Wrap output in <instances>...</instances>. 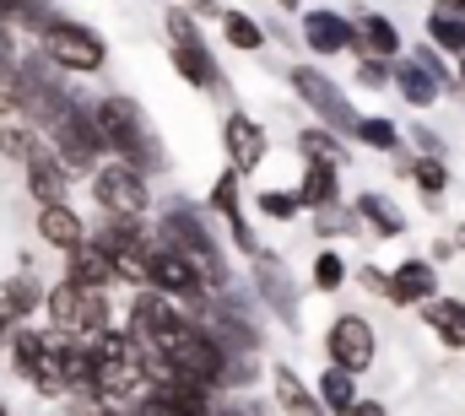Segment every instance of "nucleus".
<instances>
[{"instance_id": "obj_1", "label": "nucleus", "mask_w": 465, "mask_h": 416, "mask_svg": "<svg viewBox=\"0 0 465 416\" xmlns=\"http://www.w3.org/2000/svg\"><path fill=\"white\" fill-rule=\"evenodd\" d=\"M93 124H98V135H104V152H114L119 163H130V168H141V173H157V168L168 163L163 146H157V130L146 124V114L130 104L124 93L98 98V104H93Z\"/></svg>"}, {"instance_id": "obj_2", "label": "nucleus", "mask_w": 465, "mask_h": 416, "mask_svg": "<svg viewBox=\"0 0 465 416\" xmlns=\"http://www.w3.org/2000/svg\"><path fill=\"white\" fill-rule=\"evenodd\" d=\"M76 104L71 87L60 82V65L44 54H16V114H27L33 130H49L65 108Z\"/></svg>"}, {"instance_id": "obj_3", "label": "nucleus", "mask_w": 465, "mask_h": 416, "mask_svg": "<svg viewBox=\"0 0 465 416\" xmlns=\"http://www.w3.org/2000/svg\"><path fill=\"white\" fill-rule=\"evenodd\" d=\"M38 54H44V60H54L60 71L93 76V71H104V60H109V44H104V38L87 27V22L49 16V22L38 27Z\"/></svg>"}, {"instance_id": "obj_4", "label": "nucleus", "mask_w": 465, "mask_h": 416, "mask_svg": "<svg viewBox=\"0 0 465 416\" xmlns=\"http://www.w3.org/2000/svg\"><path fill=\"white\" fill-rule=\"evenodd\" d=\"M163 243H173L190 265H195V276L206 282V287H228V260H223V249H217V238H212V227L195 216L190 206H173L163 216Z\"/></svg>"}, {"instance_id": "obj_5", "label": "nucleus", "mask_w": 465, "mask_h": 416, "mask_svg": "<svg viewBox=\"0 0 465 416\" xmlns=\"http://www.w3.org/2000/svg\"><path fill=\"white\" fill-rule=\"evenodd\" d=\"M60 330L54 335H44V330H33V324H16L11 330V368L33 384V390H44V395H65V373H60Z\"/></svg>"}, {"instance_id": "obj_6", "label": "nucleus", "mask_w": 465, "mask_h": 416, "mask_svg": "<svg viewBox=\"0 0 465 416\" xmlns=\"http://www.w3.org/2000/svg\"><path fill=\"white\" fill-rule=\"evenodd\" d=\"M44 309H49V324L60 335H82L93 341L98 330H109V292L98 287H76V282H60L44 292Z\"/></svg>"}, {"instance_id": "obj_7", "label": "nucleus", "mask_w": 465, "mask_h": 416, "mask_svg": "<svg viewBox=\"0 0 465 416\" xmlns=\"http://www.w3.org/2000/svg\"><path fill=\"white\" fill-rule=\"evenodd\" d=\"M44 135H49V146H54V157H60L65 168L93 173L98 157H104V135H98V124H93V108H82V104H71Z\"/></svg>"}, {"instance_id": "obj_8", "label": "nucleus", "mask_w": 465, "mask_h": 416, "mask_svg": "<svg viewBox=\"0 0 465 416\" xmlns=\"http://www.w3.org/2000/svg\"><path fill=\"white\" fill-rule=\"evenodd\" d=\"M93 201L109 211V216H141L146 201H152V190H146V173L141 168H130V163H104V168H93Z\"/></svg>"}, {"instance_id": "obj_9", "label": "nucleus", "mask_w": 465, "mask_h": 416, "mask_svg": "<svg viewBox=\"0 0 465 416\" xmlns=\"http://www.w3.org/2000/svg\"><path fill=\"white\" fill-rule=\"evenodd\" d=\"M168 38H173V71H179L190 87L212 93V87H217V65H212V49L201 44L190 11H168Z\"/></svg>"}, {"instance_id": "obj_10", "label": "nucleus", "mask_w": 465, "mask_h": 416, "mask_svg": "<svg viewBox=\"0 0 465 416\" xmlns=\"http://www.w3.org/2000/svg\"><path fill=\"white\" fill-rule=\"evenodd\" d=\"M146 287H157V292H168V298H201V292H206V282L195 276V265H190L173 243H163V238H152V254H146Z\"/></svg>"}, {"instance_id": "obj_11", "label": "nucleus", "mask_w": 465, "mask_h": 416, "mask_svg": "<svg viewBox=\"0 0 465 416\" xmlns=\"http://www.w3.org/2000/svg\"><path fill=\"white\" fill-rule=\"evenodd\" d=\"M292 87H298V98L314 108L325 124H336V130H357V108H351V98H341V87H336L325 71L298 65V71H292Z\"/></svg>"}, {"instance_id": "obj_12", "label": "nucleus", "mask_w": 465, "mask_h": 416, "mask_svg": "<svg viewBox=\"0 0 465 416\" xmlns=\"http://www.w3.org/2000/svg\"><path fill=\"white\" fill-rule=\"evenodd\" d=\"M325 352H331V362L336 368H347V373H362V368H373V324L368 319H357V313H341L331 330H325Z\"/></svg>"}, {"instance_id": "obj_13", "label": "nucleus", "mask_w": 465, "mask_h": 416, "mask_svg": "<svg viewBox=\"0 0 465 416\" xmlns=\"http://www.w3.org/2000/svg\"><path fill=\"white\" fill-rule=\"evenodd\" d=\"M27 190H33V201L38 206H54V201H65L71 195V168L54 157V146L49 141H38L33 152H27Z\"/></svg>"}, {"instance_id": "obj_14", "label": "nucleus", "mask_w": 465, "mask_h": 416, "mask_svg": "<svg viewBox=\"0 0 465 416\" xmlns=\"http://www.w3.org/2000/svg\"><path fill=\"white\" fill-rule=\"evenodd\" d=\"M65 282H76V287H98V292H109V282H119L114 271V254L98 243V238H87V243H76L71 254H65Z\"/></svg>"}, {"instance_id": "obj_15", "label": "nucleus", "mask_w": 465, "mask_h": 416, "mask_svg": "<svg viewBox=\"0 0 465 416\" xmlns=\"http://www.w3.org/2000/svg\"><path fill=\"white\" fill-rule=\"evenodd\" d=\"M223 141H228V157H232V173H254L265 163V130L249 119V114H232L223 124Z\"/></svg>"}, {"instance_id": "obj_16", "label": "nucleus", "mask_w": 465, "mask_h": 416, "mask_svg": "<svg viewBox=\"0 0 465 416\" xmlns=\"http://www.w3.org/2000/svg\"><path fill=\"white\" fill-rule=\"evenodd\" d=\"M303 38H309L314 54H341V49L357 44V33H351V22L341 11H309L303 16Z\"/></svg>"}, {"instance_id": "obj_17", "label": "nucleus", "mask_w": 465, "mask_h": 416, "mask_svg": "<svg viewBox=\"0 0 465 416\" xmlns=\"http://www.w3.org/2000/svg\"><path fill=\"white\" fill-rule=\"evenodd\" d=\"M38 238L71 254L76 243H87V222L71 211V201H54V206H38Z\"/></svg>"}, {"instance_id": "obj_18", "label": "nucleus", "mask_w": 465, "mask_h": 416, "mask_svg": "<svg viewBox=\"0 0 465 416\" xmlns=\"http://www.w3.org/2000/svg\"><path fill=\"white\" fill-rule=\"evenodd\" d=\"M254 292L271 303V313H276L282 324H298V298H292V282H287V271H282L276 260H260V265H254Z\"/></svg>"}, {"instance_id": "obj_19", "label": "nucleus", "mask_w": 465, "mask_h": 416, "mask_svg": "<svg viewBox=\"0 0 465 416\" xmlns=\"http://www.w3.org/2000/svg\"><path fill=\"white\" fill-rule=\"evenodd\" d=\"M433 287H439V271L428 265V260H406V265H395V276H390V303H428L433 298Z\"/></svg>"}, {"instance_id": "obj_20", "label": "nucleus", "mask_w": 465, "mask_h": 416, "mask_svg": "<svg viewBox=\"0 0 465 416\" xmlns=\"http://www.w3.org/2000/svg\"><path fill=\"white\" fill-rule=\"evenodd\" d=\"M351 33H357V44H351V49H357V54H368V60H390V54H401V33H395V22H390V16H379V11H368Z\"/></svg>"}, {"instance_id": "obj_21", "label": "nucleus", "mask_w": 465, "mask_h": 416, "mask_svg": "<svg viewBox=\"0 0 465 416\" xmlns=\"http://www.w3.org/2000/svg\"><path fill=\"white\" fill-rule=\"evenodd\" d=\"M212 206L223 211V222L232 227V243H238L243 254H254V233H249V222H243V206H238V173H223V179L212 184Z\"/></svg>"}, {"instance_id": "obj_22", "label": "nucleus", "mask_w": 465, "mask_h": 416, "mask_svg": "<svg viewBox=\"0 0 465 416\" xmlns=\"http://www.w3.org/2000/svg\"><path fill=\"white\" fill-rule=\"evenodd\" d=\"M395 87H401V98L406 104H417V108H428V104H439V93H444V82L422 65V60H406V65H395Z\"/></svg>"}, {"instance_id": "obj_23", "label": "nucleus", "mask_w": 465, "mask_h": 416, "mask_svg": "<svg viewBox=\"0 0 465 416\" xmlns=\"http://www.w3.org/2000/svg\"><path fill=\"white\" fill-rule=\"evenodd\" d=\"M276 406H282L287 416H325L320 401L309 395V384H303L292 368H276Z\"/></svg>"}, {"instance_id": "obj_24", "label": "nucleus", "mask_w": 465, "mask_h": 416, "mask_svg": "<svg viewBox=\"0 0 465 416\" xmlns=\"http://www.w3.org/2000/svg\"><path fill=\"white\" fill-rule=\"evenodd\" d=\"M357 216H362L379 238H401V233H406L401 206H395V201H384V195H362V201H357Z\"/></svg>"}, {"instance_id": "obj_25", "label": "nucleus", "mask_w": 465, "mask_h": 416, "mask_svg": "<svg viewBox=\"0 0 465 416\" xmlns=\"http://www.w3.org/2000/svg\"><path fill=\"white\" fill-rule=\"evenodd\" d=\"M336 201V163H309L303 184H298V206H331Z\"/></svg>"}, {"instance_id": "obj_26", "label": "nucleus", "mask_w": 465, "mask_h": 416, "mask_svg": "<svg viewBox=\"0 0 465 416\" xmlns=\"http://www.w3.org/2000/svg\"><path fill=\"white\" fill-rule=\"evenodd\" d=\"M428 38H433L439 49H450V54H465V16L455 5H439V11L428 16Z\"/></svg>"}, {"instance_id": "obj_27", "label": "nucleus", "mask_w": 465, "mask_h": 416, "mask_svg": "<svg viewBox=\"0 0 465 416\" xmlns=\"http://www.w3.org/2000/svg\"><path fill=\"white\" fill-rule=\"evenodd\" d=\"M422 309H428L422 319L439 330V341H444V346H465V324H460V303H455V298H439V303L428 298Z\"/></svg>"}, {"instance_id": "obj_28", "label": "nucleus", "mask_w": 465, "mask_h": 416, "mask_svg": "<svg viewBox=\"0 0 465 416\" xmlns=\"http://www.w3.org/2000/svg\"><path fill=\"white\" fill-rule=\"evenodd\" d=\"M0 298L11 303L16 319H27V313H38V303H44V287H38V276H33V271H16V276L0 287Z\"/></svg>"}, {"instance_id": "obj_29", "label": "nucleus", "mask_w": 465, "mask_h": 416, "mask_svg": "<svg viewBox=\"0 0 465 416\" xmlns=\"http://www.w3.org/2000/svg\"><path fill=\"white\" fill-rule=\"evenodd\" d=\"M98 243L119 254V249H135V243H146V227H141V216H109L104 222V233H98Z\"/></svg>"}, {"instance_id": "obj_30", "label": "nucleus", "mask_w": 465, "mask_h": 416, "mask_svg": "<svg viewBox=\"0 0 465 416\" xmlns=\"http://www.w3.org/2000/svg\"><path fill=\"white\" fill-rule=\"evenodd\" d=\"M223 38H228L232 49H260L265 44V27L254 16H243V11H223Z\"/></svg>"}, {"instance_id": "obj_31", "label": "nucleus", "mask_w": 465, "mask_h": 416, "mask_svg": "<svg viewBox=\"0 0 465 416\" xmlns=\"http://www.w3.org/2000/svg\"><path fill=\"white\" fill-rule=\"evenodd\" d=\"M320 395H325V406H331V411L341 416V411L351 406V401H357V384H351L347 368H336V362H331V373L320 379Z\"/></svg>"}, {"instance_id": "obj_32", "label": "nucleus", "mask_w": 465, "mask_h": 416, "mask_svg": "<svg viewBox=\"0 0 465 416\" xmlns=\"http://www.w3.org/2000/svg\"><path fill=\"white\" fill-rule=\"evenodd\" d=\"M351 135H357V141H368V146H379V152H390V146H401V141H395L401 130H395L390 119H379V114H368V119L357 114V130H351Z\"/></svg>"}, {"instance_id": "obj_33", "label": "nucleus", "mask_w": 465, "mask_h": 416, "mask_svg": "<svg viewBox=\"0 0 465 416\" xmlns=\"http://www.w3.org/2000/svg\"><path fill=\"white\" fill-rule=\"evenodd\" d=\"M411 179H417V190H422L428 201H439V195L450 190V168H444L439 157H422V163L411 168Z\"/></svg>"}, {"instance_id": "obj_34", "label": "nucleus", "mask_w": 465, "mask_h": 416, "mask_svg": "<svg viewBox=\"0 0 465 416\" xmlns=\"http://www.w3.org/2000/svg\"><path fill=\"white\" fill-rule=\"evenodd\" d=\"M38 146V135H33V124H0V157H16V163H27V152Z\"/></svg>"}, {"instance_id": "obj_35", "label": "nucleus", "mask_w": 465, "mask_h": 416, "mask_svg": "<svg viewBox=\"0 0 465 416\" xmlns=\"http://www.w3.org/2000/svg\"><path fill=\"white\" fill-rule=\"evenodd\" d=\"M298 146H303L309 163H341V146H336L325 130H298Z\"/></svg>"}, {"instance_id": "obj_36", "label": "nucleus", "mask_w": 465, "mask_h": 416, "mask_svg": "<svg viewBox=\"0 0 465 416\" xmlns=\"http://www.w3.org/2000/svg\"><path fill=\"white\" fill-rule=\"evenodd\" d=\"M351 222H357V211H347V206H336V201H331V206H320V216H314V233H325V238H336V233H341V238H347Z\"/></svg>"}, {"instance_id": "obj_37", "label": "nucleus", "mask_w": 465, "mask_h": 416, "mask_svg": "<svg viewBox=\"0 0 465 416\" xmlns=\"http://www.w3.org/2000/svg\"><path fill=\"white\" fill-rule=\"evenodd\" d=\"M341 282H347V265H341V254H320V260H314V287H320V292H336Z\"/></svg>"}, {"instance_id": "obj_38", "label": "nucleus", "mask_w": 465, "mask_h": 416, "mask_svg": "<svg viewBox=\"0 0 465 416\" xmlns=\"http://www.w3.org/2000/svg\"><path fill=\"white\" fill-rule=\"evenodd\" d=\"M260 211H265V216H276V222H287V216H298V195L271 190V195H260Z\"/></svg>"}, {"instance_id": "obj_39", "label": "nucleus", "mask_w": 465, "mask_h": 416, "mask_svg": "<svg viewBox=\"0 0 465 416\" xmlns=\"http://www.w3.org/2000/svg\"><path fill=\"white\" fill-rule=\"evenodd\" d=\"M390 76H395L390 60H362V65H357V82H362V87H384Z\"/></svg>"}, {"instance_id": "obj_40", "label": "nucleus", "mask_w": 465, "mask_h": 416, "mask_svg": "<svg viewBox=\"0 0 465 416\" xmlns=\"http://www.w3.org/2000/svg\"><path fill=\"white\" fill-rule=\"evenodd\" d=\"M0 71H16V33L5 16H0Z\"/></svg>"}, {"instance_id": "obj_41", "label": "nucleus", "mask_w": 465, "mask_h": 416, "mask_svg": "<svg viewBox=\"0 0 465 416\" xmlns=\"http://www.w3.org/2000/svg\"><path fill=\"white\" fill-rule=\"evenodd\" d=\"M16 114V71H0V119Z\"/></svg>"}, {"instance_id": "obj_42", "label": "nucleus", "mask_w": 465, "mask_h": 416, "mask_svg": "<svg viewBox=\"0 0 465 416\" xmlns=\"http://www.w3.org/2000/svg\"><path fill=\"white\" fill-rule=\"evenodd\" d=\"M16 324H22V319H16V313H11V303L0 298V346L11 341V330H16Z\"/></svg>"}, {"instance_id": "obj_43", "label": "nucleus", "mask_w": 465, "mask_h": 416, "mask_svg": "<svg viewBox=\"0 0 465 416\" xmlns=\"http://www.w3.org/2000/svg\"><path fill=\"white\" fill-rule=\"evenodd\" d=\"M341 416H384V401H351Z\"/></svg>"}, {"instance_id": "obj_44", "label": "nucleus", "mask_w": 465, "mask_h": 416, "mask_svg": "<svg viewBox=\"0 0 465 416\" xmlns=\"http://www.w3.org/2000/svg\"><path fill=\"white\" fill-rule=\"evenodd\" d=\"M212 416H249V411H217V406H212Z\"/></svg>"}, {"instance_id": "obj_45", "label": "nucleus", "mask_w": 465, "mask_h": 416, "mask_svg": "<svg viewBox=\"0 0 465 416\" xmlns=\"http://www.w3.org/2000/svg\"><path fill=\"white\" fill-rule=\"evenodd\" d=\"M444 5H455V11H460V16H465V0H444Z\"/></svg>"}, {"instance_id": "obj_46", "label": "nucleus", "mask_w": 465, "mask_h": 416, "mask_svg": "<svg viewBox=\"0 0 465 416\" xmlns=\"http://www.w3.org/2000/svg\"><path fill=\"white\" fill-rule=\"evenodd\" d=\"M455 249H465V227H460V238H455Z\"/></svg>"}, {"instance_id": "obj_47", "label": "nucleus", "mask_w": 465, "mask_h": 416, "mask_svg": "<svg viewBox=\"0 0 465 416\" xmlns=\"http://www.w3.org/2000/svg\"><path fill=\"white\" fill-rule=\"evenodd\" d=\"M282 5H287V11H298V0H282Z\"/></svg>"}, {"instance_id": "obj_48", "label": "nucleus", "mask_w": 465, "mask_h": 416, "mask_svg": "<svg viewBox=\"0 0 465 416\" xmlns=\"http://www.w3.org/2000/svg\"><path fill=\"white\" fill-rule=\"evenodd\" d=\"M460 324H465V303H460Z\"/></svg>"}, {"instance_id": "obj_49", "label": "nucleus", "mask_w": 465, "mask_h": 416, "mask_svg": "<svg viewBox=\"0 0 465 416\" xmlns=\"http://www.w3.org/2000/svg\"><path fill=\"white\" fill-rule=\"evenodd\" d=\"M0 416H11V411H5V406H0Z\"/></svg>"}, {"instance_id": "obj_50", "label": "nucleus", "mask_w": 465, "mask_h": 416, "mask_svg": "<svg viewBox=\"0 0 465 416\" xmlns=\"http://www.w3.org/2000/svg\"><path fill=\"white\" fill-rule=\"evenodd\" d=\"M201 5H212V0H201Z\"/></svg>"}, {"instance_id": "obj_51", "label": "nucleus", "mask_w": 465, "mask_h": 416, "mask_svg": "<svg viewBox=\"0 0 465 416\" xmlns=\"http://www.w3.org/2000/svg\"><path fill=\"white\" fill-rule=\"evenodd\" d=\"M460 76H465V65H460Z\"/></svg>"}]
</instances>
